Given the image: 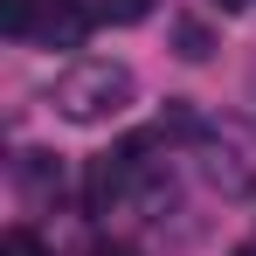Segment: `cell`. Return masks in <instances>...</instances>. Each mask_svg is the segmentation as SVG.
<instances>
[{"instance_id":"5","label":"cell","mask_w":256,"mask_h":256,"mask_svg":"<svg viewBox=\"0 0 256 256\" xmlns=\"http://www.w3.org/2000/svg\"><path fill=\"white\" fill-rule=\"evenodd\" d=\"M0 28L7 35H35V0H0Z\"/></svg>"},{"instance_id":"7","label":"cell","mask_w":256,"mask_h":256,"mask_svg":"<svg viewBox=\"0 0 256 256\" xmlns=\"http://www.w3.org/2000/svg\"><path fill=\"white\" fill-rule=\"evenodd\" d=\"M90 256H138V250H125V242H97Z\"/></svg>"},{"instance_id":"6","label":"cell","mask_w":256,"mask_h":256,"mask_svg":"<svg viewBox=\"0 0 256 256\" xmlns=\"http://www.w3.org/2000/svg\"><path fill=\"white\" fill-rule=\"evenodd\" d=\"M7 256H48V250L28 236V228H7Z\"/></svg>"},{"instance_id":"8","label":"cell","mask_w":256,"mask_h":256,"mask_svg":"<svg viewBox=\"0 0 256 256\" xmlns=\"http://www.w3.org/2000/svg\"><path fill=\"white\" fill-rule=\"evenodd\" d=\"M214 7H222V14H242V7H256V0H214Z\"/></svg>"},{"instance_id":"4","label":"cell","mask_w":256,"mask_h":256,"mask_svg":"<svg viewBox=\"0 0 256 256\" xmlns=\"http://www.w3.org/2000/svg\"><path fill=\"white\" fill-rule=\"evenodd\" d=\"M90 14H97V21H104V28H138V21H146V14H152V0H97V7H90Z\"/></svg>"},{"instance_id":"3","label":"cell","mask_w":256,"mask_h":256,"mask_svg":"<svg viewBox=\"0 0 256 256\" xmlns=\"http://www.w3.org/2000/svg\"><path fill=\"white\" fill-rule=\"evenodd\" d=\"M173 56H180V62H208V56H214V35L194 21V14L173 21Z\"/></svg>"},{"instance_id":"9","label":"cell","mask_w":256,"mask_h":256,"mask_svg":"<svg viewBox=\"0 0 256 256\" xmlns=\"http://www.w3.org/2000/svg\"><path fill=\"white\" fill-rule=\"evenodd\" d=\"M236 256H256V250H236Z\"/></svg>"},{"instance_id":"1","label":"cell","mask_w":256,"mask_h":256,"mask_svg":"<svg viewBox=\"0 0 256 256\" xmlns=\"http://www.w3.org/2000/svg\"><path fill=\"white\" fill-rule=\"evenodd\" d=\"M132 97H138V76H132L125 62H111V56L70 62V70L56 76V111H62L70 125H104V118L132 111Z\"/></svg>"},{"instance_id":"2","label":"cell","mask_w":256,"mask_h":256,"mask_svg":"<svg viewBox=\"0 0 256 256\" xmlns=\"http://www.w3.org/2000/svg\"><path fill=\"white\" fill-rule=\"evenodd\" d=\"M90 21H97V14H84V7H70V0H56V7H48V21L35 28V35H42V42H56V48H76Z\"/></svg>"}]
</instances>
